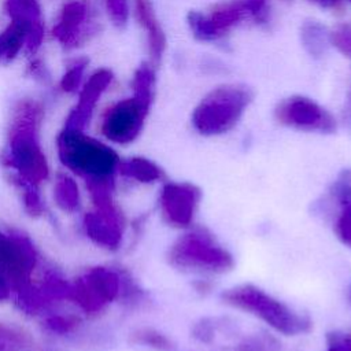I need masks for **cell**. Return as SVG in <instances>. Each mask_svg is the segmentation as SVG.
<instances>
[{"label": "cell", "mask_w": 351, "mask_h": 351, "mask_svg": "<svg viewBox=\"0 0 351 351\" xmlns=\"http://www.w3.org/2000/svg\"><path fill=\"white\" fill-rule=\"evenodd\" d=\"M222 299L226 304L255 315L285 336L306 333L311 326L306 315L299 314L284 302L251 284H241L226 289L222 293Z\"/></svg>", "instance_id": "6da1fadb"}, {"label": "cell", "mask_w": 351, "mask_h": 351, "mask_svg": "<svg viewBox=\"0 0 351 351\" xmlns=\"http://www.w3.org/2000/svg\"><path fill=\"white\" fill-rule=\"evenodd\" d=\"M252 90L241 84H225L210 90L192 112V125L203 136L232 130L252 101Z\"/></svg>", "instance_id": "7a4b0ae2"}, {"label": "cell", "mask_w": 351, "mask_h": 351, "mask_svg": "<svg viewBox=\"0 0 351 351\" xmlns=\"http://www.w3.org/2000/svg\"><path fill=\"white\" fill-rule=\"evenodd\" d=\"M10 25L0 33V63L7 64L16 58L26 43L27 51L34 53L44 37L41 8L37 0H5Z\"/></svg>", "instance_id": "3957f363"}, {"label": "cell", "mask_w": 351, "mask_h": 351, "mask_svg": "<svg viewBox=\"0 0 351 351\" xmlns=\"http://www.w3.org/2000/svg\"><path fill=\"white\" fill-rule=\"evenodd\" d=\"M267 18L265 0H230L218 4L208 15L189 11L186 21L192 34L200 41H217L245 19L263 22Z\"/></svg>", "instance_id": "277c9868"}, {"label": "cell", "mask_w": 351, "mask_h": 351, "mask_svg": "<svg viewBox=\"0 0 351 351\" xmlns=\"http://www.w3.org/2000/svg\"><path fill=\"white\" fill-rule=\"evenodd\" d=\"M169 258L176 267L208 273L228 271L234 263L232 254L202 229L178 237L170 248Z\"/></svg>", "instance_id": "5b68a950"}, {"label": "cell", "mask_w": 351, "mask_h": 351, "mask_svg": "<svg viewBox=\"0 0 351 351\" xmlns=\"http://www.w3.org/2000/svg\"><path fill=\"white\" fill-rule=\"evenodd\" d=\"M59 152L69 167L96 177L112 174L119 162L110 147L73 129H66L60 134Z\"/></svg>", "instance_id": "8992f818"}, {"label": "cell", "mask_w": 351, "mask_h": 351, "mask_svg": "<svg viewBox=\"0 0 351 351\" xmlns=\"http://www.w3.org/2000/svg\"><path fill=\"white\" fill-rule=\"evenodd\" d=\"M274 117L278 123L304 132L333 133L336 130L335 117L306 96H291L281 100L276 110Z\"/></svg>", "instance_id": "52a82bcc"}, {"label": "cell", "mask_w": 351, "mask_h": 351, "mask_svg": "<svg viewBox=\"0 0 351 351\" xmlns=\"http://www.w3.org/2000/svg\"><path fill=\"white\" fill-rule=\"evenodd\" d=\"M152 103H148L137 96H132L115 103L110 107L103 118V134L119 144L133 141L144 125L145 117Z\"/></svg>", "instance_id": "ba28073f"}, {"label": "cell", "mask_w": 351, "mask_h": 351, "mask_svg": "<svg viewBox=\"0 0 351 351\" xmlns=\"http://www.w3.org/2000/svg\"><path fill=\"white\" fill-rule=\"evenodd\" d=\"M200 189L189 182H169L160 193V210L171 226L186 228L193 222L199 202Z\"/></svg>", "instance_id": "9c48e42d"}, {"label": "cell", "mask_w": 351, "mask_h": 351, "mask_svg": "<svg viewBox=\"0 0 351 351\" xmlns=\"http://www.w3.org/2000/svg\"><path fill=\"white\" fill-rule=\"evenodd\" d=\"M89 5L84 0L67 1L60 12L58 23L53 26V37L64 47H75L86 37L89 30Z\"/></svg>", "instance_id": "30bf717a"}, {"label": "cell", "mask_w": 351, "mask_h": 351, "mask_svg": "<svg viewBox=\"0 0 351 351\" xmlns=\"http://www.w3.org/2000/svg\"><path fill=\"white\" fill-rule=\"evenodd\" d=\"M112 80V73L107 69H100L97 70L89 81L85 84L80 93V100L77 106L73 108L70 112L67 122H66V129H73V130H81L85 123L89 121L92 111L101 96V93L107 89Z\"/></svg>", "instance_id": "8fae6325"}, {"label": "cell", "mask_w": 351, "mask_h": 351, "mask_svg": "<svg viewBox=\"0 0 351 351\" xmlns=\"http://www.w3.org/2000/svg\"><path fill=\"white\" fill-rule=\"evenodd\" d=\"M134 14L140 26L145 30L151 64L160 63L166 49V36L156 18L151 0H134Z\"/></svg>", "instance_id": "7c38bea8"}, {"label": "cell", "mask_w": 351, "mask_h": 351, "mask_svg": "<svg viewBox=\"0 0 351 351\" xmlns=\"http://www.w3.org/2000/svg\"><path fill=\"white\" fill-rule=\"evenodd\" d=\"M300 38L304 49L313 58L322 56L330 45L329 30L318 21H306L300 29Z\"/></svg>", "instance_id": "4fadbf2b"}, {"label": "cell", "mask_w": 351, "mask_h": 351, "mask_svg": "<svg viewBox=\"0 0 351 351\" xmlns=\"http://www.w3.org/2000/svg\"><path fill=\"white\" fill-rule=\"evenodd\" d=\"M121 169L123 174L141 182H152L160 180L162 177L160 167L144 158H132L130 160L125 162Z\"/></svg>", "instance_id": "5bb4252c"}, {"label": "cell", "mask_w": 351, "mask_h": 351, "mask_svg": "<svg viewBox=\"0 0 351 351\" xmlns=\"http://www.w3.org/2000/svg\"><path fill=\"white\" fill-rule=\"evenodd\" d=\"M329 197L332 202H337L340 206L351 200V169L343 170L329 189Z\"/></svg>", "instance_id": "9a60e30c"}, {"label": "cell", "mask_w": 351, "mask_h": 351, "mask_svg": "<svg viewBox=\"0 0 351 351\" xmlns=\"http://www.w3.org/2000/svg\"><path fill=\"white\" fill-rule=\"evenodd\" d=\"M329 41L340 53L351 58V22L337 25L330 30Z\"/></svg>", "instance_id": "2e32d148"}, {"label": "cell", "mask_w": 351, "mask_h": 351, "mask_svg": "<svg viewBox=\"0 0 351 351\" xmlns=\"http://www.w3.org/2000/svg\"><path fill=\"white\" fill-rule=\"evenodd\" d=\"M237 351H280V346L267 335H252L239 344Z\"/></svg>", "instance_id": "e0dca14e"}, {"label": "cell", "mask_w": 351, "mask_h": 351, "mask_svg": "<svg viewBox=\"0 0 351 351\" xmlns=\"http://www.w3.org/2000/svg\"><path fill=\"white\" fill-rule=\"evenodd\" d=\"M335 232L344 244L351 247V200L341 204L335 221Z\"/></svg>", "instance_id": "ac0fdd59"}, {"label": "cell", "mask_w": 351, "mask_h": 351, "mask_svg": "<svg viewBox=\"0 0 351 351\" xmlns=\"http://www.w3.org/2000/svg\"><path fill=\"white\" fill-rule=\"evenodd\" d=\"M85 66H86V59H81V60H77V63H74L66 71V74L62 77V81H60V86L64 92H74L77 89Z\"/></svg>", "instance_id": "d6986e66"}, {"label": "cell", "mask_w": 351, "mask_h": 351, "mask_svg": "<svg viewBox=\"0 0 351 351\" xmlns=\"http://www.w3.org/2000/svg\"><path fill=\"white\" fill-rule=\"evenodd\" d=\"M106 7L111 21L117 26H123L128 21V0H106Z\"/></svg>", "instance_id": "ffe728a7"}, {"label": "cell", "mask_w": 351, "mask_h": 351, "mask_svg": "<svg viewBox=\"0 0 351 351\" xmlns=\"http://www.w3.org/2000/svg\"><path fill=\"white\" fill-rule=\"evenodd\" d=\"M140 339L145 344H148L151 347H155L158 350H170V347H171V344H170L167 337H165L163 335H160L158 332H154V330L143 332L140 335Z\"/></svg>", "instance_id": "44dd1931"}, {"label": "cell", "mask_w": 351, "mask_h": 351, "mask_svg": "<svg viewBox=\"0 0 351 351\" xmlns=\"http://www.w3.org/2000/svg\"><path fill=\"white\" fill-rule=\"evenodd\" d=\"M328 351H351V336L350 335H332L329 337Z\"/></svg>", "instance_id": "7402d4cb"}, {"label": "cell", "mask_w": 351, "mask_h": 351, "mask_svg": "<svg viewBox=\"0 0 351 351\" xmlns=\"http://www.w3.org/2000/svg\"><path fill=\"white\" fill-rule=\"evenodd\" d=\"M344 119L351 123V90L347 96V101H346V106H344Z\"/></svg>", "instance_id": "603a6c76"}, {"label": "cell", "mask_w": 351, "mask_h": 351, "mask_svg": "<svg viewBox=\"0 0 351 351\" xmlns=\"http://www.w3.org/2000/svg\"><path fill=\"white\" fill-rule=\"evenodd\" d=\"M313 1H317L324 7H336L341 0H313Z\"/></svg>", "instance_id": "cb8c5ba5"}, {"label": "cell", "mask_w": 351, "mask_h": 351, "mask_svg": "<svg viewBox=\"0 0 351 351\" xmlns=\"http://www.w3.org/2000/svg\"><path fill=\"white\" fill-rule=\"evenodd\" d=\"M348 1H351V0H348Z\"/></svg>", "instance_id": "d4e9b609"}]
</instances>
